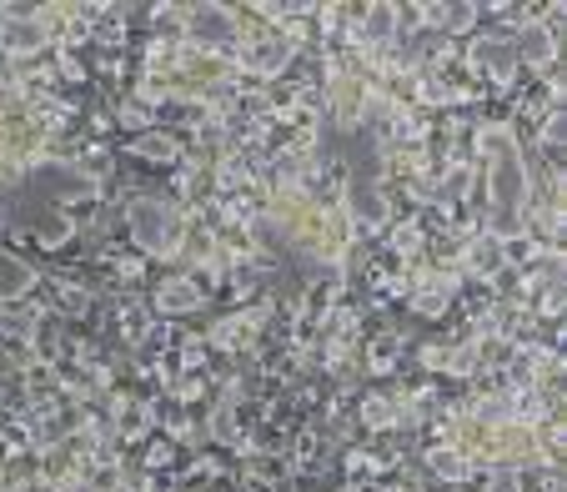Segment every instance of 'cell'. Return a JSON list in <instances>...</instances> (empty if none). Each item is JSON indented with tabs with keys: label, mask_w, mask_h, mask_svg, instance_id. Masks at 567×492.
<instances>
[{
	"label": "cell",
	"mask_w": 567,
	"mask_h": 492,
	"mask_svg": "<svg viewBox=\"0 0 567 492\" xmlns=\"http://www.w3.org/2000/svg\"><path fill=\"white\" fill-rule=\"evenodd\" d=\"M136 231L146 246H156L161 237H171V216H156V206H141L136 211Z\"/></svg>",
	"instance_id": "1"
},
{
	"label": "cell",
	"mask_w": 567,
	"mask_h": 492,
	"mask_svg": "<svg viewBox=\"0 0 567 492\" xmlns=\"http://www.w3.org/2000/svg\"><path fill=\"white\" fill-rule=\"evenodd\" d=\"M196 30H202V36H227V15H216V11L196 15Z\"/></svg>",
	"instance_id": "2"
},
{
	"label": "cell",
	"mask_w": 567,
	"mask_h": 492,
	"mask_svg": "<svg viewBox=\"0 0 567 492\" xmlns=\"http://www.w3.org/2000/svg\"><path fill=\"white\" fill-rule=\"evenodd\" d=\"M528 56H532V61L547 56V36H542V30H532V36H528Z\"/></svg>",
	"instance_id": "3"
}]
</instances>
